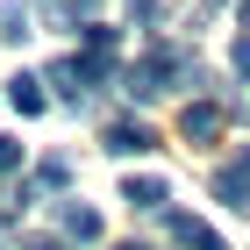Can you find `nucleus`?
Masks as SVG:
<instances>
[{
  "instance_id": "4",
  "label": "nucleus",
  "mask_w": 250,
  "mask_h": 250,
  "mask_svg": "<svg viewBox=\"0 0 250 250\" xmlns=\"http://www.w3.org/2000/svg\"><path fill=\"white\" fill-rule=\"evenodd\" d=\"M179 136H186V143H214V136H222V107H214V100H193L186 115H179Z\"/></svg>"
},
{
  "instance_id": "8",
  "label": "nucleus",
  "mask_w": 250,
  "mask_h": 250,
  "mask_svg": "<svg viewBox=\"0 0 250 250\" xmlns=\"http://www.w3.org/2000/svg\"><path fill=\"white\" fill-rule=\"evenodd\" d=\"M7 100H15L21 115H43V107H50V100H43V79H29V72L7 79Z\"/></svg>"
},
{
  "instance_id": "12",
  "label": "nucleus",
  "mask_w": 250,
  "mask_h": 250,
  "mask_svg": "<svg viewBox=\"0 0 250 250\" xmlns=\"http://www.w3.org/2000/svg\"><path fill=\"white\" fill-rule=\"evenodd\" d=\"M0 36H7V43H21V36H29V15H21V0L0 15Z\"/></svg>"
},
{
  "instance_id": "1",
  "label": "nucleus",
  "mask_w": 250,
  "mask_h": 250,
  "mask_svg": "<svg viewBox=\"0 0 250 250\" xmlns=\"http://www.w3.org/2000/svg\"><path fill=\"white\" fill-rule=\"evenodd\" d=\"M179 79H186V86H208V72H200V64H193L179 43H150V50H143L129 72H122V86H129V100H165Z\"/></svg>"
},
{
  "instance_id": "3",
  "label": "nucleus",
  "mask_w": 250,
  "mask_h": 250,
  "mask_svg": "<svg viewBox=\"0 0 250 250\" xmlns=\"http://www.w3.org/2000/svg\"><path fill=\"white\" fill-rule=\"evenodd\" d=\"M214 200L222 208H250V150H236L222 172H214Z\"/></svg>"
},
{
  "instance_id": "7",
  "label": "nucleus",
  "mask_w": 250,
  "mask_h": 250,
  "mask_svg": "<svg viewBox=\"0 0 250 250\" xmlns=\"http://www.w3.org/2000/svg\"><path fill=\"white\" fill-rule=\"evenodd\" d=\"M58 222H64V236H72V243H100V214H93V208L64 200V214H58Z\"/></svg>"
},
{
  "instance_id": "6",
  "label": "nucleus",
  "mask_w": 250,
  "mask_h": 250,
  "mask_svg": "<svg viewBox=\"0 0 250 250\" xmlns=\"http://www.w3.org/2000/svg\"><path fill=\"white\" fill-rule=\"evenodd\" d=\"M122 200H129V208H143V214H157L165 200H172V186H165V179H129V186H122Z\"/></svg>"
},
{
  "instance_id": "19",
  "label": "nucleus",
  "mask_w": 250,
  "mask_h": 250,
  "mask_svg": "<svg viewBox=\"0 0 250 250\" xmlns=\"http://www.w3.org/2000/svg\"><path fill=\"white\" fill-rule=\"evenodd\" d=\"M0 222H7V208H0Z\"/></svg>"
},
{
  "instance_id": "18",
  "label": "nucleus",
  "mask_w": 250,
  "mask_h": 250,
  "mask_svg": "<svg viewBox=\"0 0 250 250\" xmlns=\"http://www.w3.org/2000/svg\"><path fill=\"white\" fill-rule=\"evenodd\" d=\"M115 250H157V243H115Z\"/></svg>"
},
{
  "instance_id": "5",
  "label": "nucleus",
  "mask_w": 250,
  "mask_h": 250,
  "mask_svg": "<svg viewBox=\"0 0 250 250\" xmlns=\"http://www.w3.org/2000/svg\"><path fill=\"white\" fill-rule=\"evenodd\" d=\"M165 229H172L186 250H222V236H214L208 222H193V214H165Z\"/></svg>"
},
{
  "instance_id": "14",
  "label": "nucleus",
  "mask_w": 250,
  "mask_h": 250,
  "mask_svg": "<svg viewBox=\"0 0 250 250\" xmlns=\"http://www.w3.org/2000/svg\"><path fill=\"white\" fill-rule=\"evenodd\" d=\"M229 64H236V79L250 86V36H236V50H229Z\"/></svg>"
},
{
  "instance_id": "9",
  "label": "nucleus",
  "mask_w": 250,
  "mask_h": 250,
  "mask_svg": "<svg viewBox=\"0 0 250 250\" xmlns=\"http://www.w3.org/2000/svg\"><path fill=\"white\" fill-rule=\"evenodd\" d=\"M72 79H79V93H86L100 79H115V58H107V50H86V58H72Z\"/></svg>"
},
{
  "instance_id": "15",
  "label": "nucleus",
  "mask_w": 250,
  "mask_h": 250,
  "mask_svg": "<svg viewBox=\"0 0 250 250\" xmlns=\"http://www.w3.org/2000/svg\"><path fill=\"white\" fill-rule=\"evenodd\" d=\"M0 172H21V143L15 136H0Z\"/></svg>"
},
{
  "instance_id": "2",
  "label": "nucleus",
  "mask_w": 250,
  "mask_h": 250,
  "mask_svg": "<svg viewBox=\"0 0 250 250\" xmlns=\"http://www.w3.org/2000/svg\"><path fill=\"white\" fill-rule=\"evenodd\" d=\"M100 150H115V157H143V150H157V136L143 129V122H107V129H100Z\"/></svg>"
},
{
  "instance_id": "11",
  "label": "nucleus",
  "mask_w": 250,
  "mask_h": 250,
  "mask_svg": "<svg viewBox=\"0 0 250 250\" xmlns=\"http://www.w3.org/2000/svg\"><path fill=\"white\" fill-rule=\"evenodd\" d=\"M36 186H72V157H43V165H36Z\"/></svg>"
},
{
  "instance_id": "17",
  "label": "nucleus",
  "mask_w": 250,
  "mask_h": 250,
  "mask_svg": "<svg viewBox=\"0 0 250 250\" xmlns=\"http://www.w3.org/2000/svg\"><path fill=\"white\" fill-rule=\"evenodd\" d=\"M29 250H64V243H58V236H36V243H29Z\"/></svg>"
},
{
  "instance_id": "10",
  "label": "nucleus",
  "mask_w": 250,
  "mask_h": 250,
  "mask_svg": "<svg viewBox=\"0 0 250 250\" xmlns=\"http://www.w3.org/2000/svg\"><path fill=\"white\" fill-rule=\"evenodd\" d=\"M79 43H86V50H107V58H115V29H107V21H79Z\"/></svg>"
},
{
  "instance_id": "16",
  "label": "nucleus",
  "mask_w": 250,
  "mask_h": 250,
  "mask_svg": "<svg viewBox=\"0 0 250 250\" xmlns=\"http://www.w3.org/2000/svg\"><path fill=\"white\" fill-rule=\"evenodd\" d=\"M157 15H165L157 0H129V21H157Z\"/></svg>"
},
{
  "instance_id": "13",
  "label": "nucleus",
  "mask_w": 250,
  "mask_h": 250,
  "mask_svg": "<svg viewBox=\"0 0 250 250\" xmlns=\"http://www.w3.org/2000/svg\"><path fill=\"white\" fill-rule=\"evenodd\" d=\"M100 15V0H64V21H72V29H79V21H93Z\"/></svg>"
}]
</instances>
